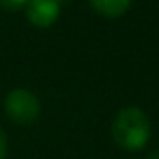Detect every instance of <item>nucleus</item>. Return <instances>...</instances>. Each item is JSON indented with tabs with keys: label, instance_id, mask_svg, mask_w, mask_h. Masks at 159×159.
Returning a JSON list of instances; mask_svg holds the SVG:
<instances>
[{
	"label": "nucleus",
	"instance_id": "obj_5",
	"mask_svg": "<svg viewBox=\"0 0 159 159\" xmlns=\"http://www.w3.org/2000/svg\"><path fill=\"white\" fill-rule=\"evenodd\" d=\"M30 0H0V8H4L8 11H17L21 8H25Z\"/></svg>",
	"mask_w": 159,
	"mask_h": 159
},
{
	"label": "nucleus",
	"instance_id": "obj_2",
	"mask_svg": "<svg viewBox=\"0 0 159 159\" xmlns=\"http://www.w3.org/2000/svg\"><path fill=\"white\" fill-rule=\"evenodd\" d=\"M4 109H6V114L15 124H21V125L34 124L39 116V111H41L38 98L30 90H25V88L11 90L6 96Z\"/></svg>",
	"mask_w": 159,
	"mask_h": 159
},
{
	"label": "nucleus",
	"instance_id": "obj_4",
	"mask_svg": "<svg viewBox=\"0 0 159 159\" xmlns=\"http://www.w3.org/2000/svg\"><path fill=\"white\" fill-rule=\"evenodd\" d=\"M92 8L107 17H120L124 15L129 6H131V0H90Z\"/></svg>",
	"mask_w": 159,
	"mask_h": 159
},
{
	"label": "nucleus",
	"instance_id": "obj_1",
	"mask_svg": "<svg viewBox=\"0 0 159 159\" xmlns=\"http://www.w3.org/2000/svg\"><path fill=\"white\" fill-rule=\"evenodd\" d=\"M148 116L137 107L122 109L112 122V139L124 150H140L150 139Z\"/></svg>",
	"mask_w": 159,
	"mask_h": 159
},
{
	"label": "nucleus",
	"instance_id": "obj_3",
	"mask_svg": "<svg viewBox=\"0 0 159 159\" xmlns=\"http://www.w3.org/2000/svg\"><path fill=\"white\" fill-rule=\"evenodd\" d=\"M60 13V0H30L26 4V15L32 25L45 28L51 26Z\"/></svg>",
	"mask_w": 159,
	"mask_h": 159
},
{
	"label": "nucleus",
	"instance_id": "obj_6",
	"mask_svg": "<svg viewBox=\"0 0 159 159\" xmlns=\"http://www.w3.org/2000/svg\"><path fill=\"white\" fill-rule=\"evenodd\" d=\"M6 153H8V142H6V135L0 129V159H6Z\"/></svg>",
	"mask_w": 159,
	"mask_h": 159
},
{
	"label": "nucleus",
	"instance_id": "obj_7",
	"mask_svg": "<svg viewBox=\"0 0 159 159\" xmlns=\"http://www.w3.org/2000/svg\"><path fill=\"white\" fill-rule=\"evenodd\" d=\"M146 159H159V150H153V152H152Z\"/></svg>",
	"mask_w": 159,
	"mask_h": 159
}]
</instances>
